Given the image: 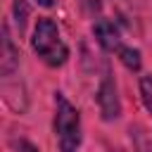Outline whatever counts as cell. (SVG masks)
<instances>
[{
  "instance_id": "obj_6",
  "label": "cell",
  "mask_w": 152,
  "mask_h": 152,
  "mask_svg": "<svg viewBox=\"0 0 152 152\" xmlns=\"http://www.w3.org/2000/svg\"><path fill=\"white\" fill-rule=\"evenodd\" d=\"M116 55H119V62H121L128 71H140V66H142V57H140V50H138V48L121 45V48L116 50Z\"/></svg>"
},
{
  "instance_id": "obj_4",
  "label": "cell",
  "mask_w": 152,
  "mask_h": 152,
  "mask_svg": "<svg viewBox=\"0 0 152 152\" xmlns=\"http://www.w3.org/2000/svg\"><path fill=\"white\" fill-rule=\"evenodd\" d=\"M93 36H95L97 45H100L102 50H107V52H116V50L121 48V33H119V28H116V24H114L112 19H104V17L95 19V24H93Z\"/></svg>"
},
{
  "instance_id": "obj_9",
  "label": "cell",
  "mask_w": 152,
  "mask_h": 152,
  "mask_svg": "<svg viewBox=\"0 0 152 152\" xmlns=\"http://www.w3.org/2000/svg\"><path fill=\"white\" fill-rule=\"evenodd\" d=\"M140 97H142V104L147 107V112L152 114V74L140 76Z\"/></svg>"
},
{
  "instance_id": "obj_1",
  "label": "cell",
  "mask_w": 152,
  "mask_h": 152,
  "mask_svg": "<svg viewBox=\"0 0 152 152\" xmlns=\"http://www.w3.org/2000/svg\"><path fill=\"white\" fill-rule=\"evenodd\" d=\"M31 48L48 66H62L69 59V48L62 40L59 26L50 17H40L36 21L33 33H31Z\"/></svg>"
},
{
  "instance_id": "obj_5",
  "label": "cell",
  "mask_w": 152,
  "mask_h": 152,
  "mask_svg": "<svg viewBox=\"0 0 152 152\" xmlns=\"http://www.w3.org/2000/svg\"><path fill=\"white\" fill-rule=\"evenodd\" d=\"M19 66V50L14 48L12 43V36H10V26L5 24L2 26V55H0V71H2V78H10Z\"/></svg>"
},
{
  "instance_id": "obj_7",
  "label": "cell",
  "mask_w": 152,
  "mask_h": 152,
  "mask_svg": "<svg viewBox=\"0 0 152 152\" xmlns=\"http://www.w3.org/2000/svg\"><path fill=\"white\" fill-rule=\"evenodd\" d=\"M12 12H14V24H17V31H19V33H24V28H26V19H28V12H31L28 2H26V0H14Z\"/></svg>"
},
{
  "instance_id": "obj_2",
  "label": "cell",
  "mask_w": 152,
  "mask_h": 152,
  "mask_svg": "<svg viewBox=\"0 0 152 152\" xmlns=\"http://www.w3.org/2000/svg\"><path fill=\"white\" fill-rule=\"evenodd\" d=\"M55 135L62 152H78L83 138L81 114L62 93H55Z\"/></svg>"
},
{
  "instance_id": "obj_10",
  "label": "cell",
  "mask_w": 152,
  "mask_h": 152,
  "mask_svg": "<svg viewBox=\"0 0 152 152\" xmlns=\"http://www.w3.org/2000/svg\"><path fill=\"white\" fill-rule=\"evenodd\" d=\"M12 145L17 147V152H40V150H38L33 142H28V140H14Z\"/></svg>"
},
{
  "instance_id": "obj_11",
  "label": "cell",
  "mask_w": 152,
  "mask_h": 152,
  "mask_svg": "<svg viewBox=\"0 0 152 152\" xmlns=\"http://www.w3.org/2000/svg\"><path fill=\"white\" fill-rule=\"evenodd\" d=\"M36 2H38L40 7H52V5H55V0H36Z\"/></svg>"
},
{
  "instance_id": "obj_3",
  "label": "cell",
  "mask_w": 152,
  "mask_h": 152,
  "mask_svg": "<svg viewBox=\"0 0 152 152\" xmlns=\"http://www.w3.org/2000/svg\"><path fill=\"white\" fill-rule=\"evenodd\" d=\"M95 102H97L102 121H114V119L121 116V100H119V93H116V83L109 74L100 81L97 93H95Z\"/></svg>"
},
{
  "instance_id": "obj_8",
  "label": "cell",
  "mask_w": 152,
  "mask_h": 152,
  "mask_svg": "<svg viewBox=\"0 0 152 152\" xmlns=\"http://www.w3.org/2000/svg\"><path fill=\"white\" fill-rule=\"evenodd\" d=\"M128 131H131V138H133V147L138 152H152V142L147 140V135L140 126H131Z\"/></svg>"
}]
</instances>
